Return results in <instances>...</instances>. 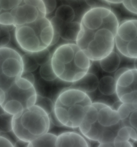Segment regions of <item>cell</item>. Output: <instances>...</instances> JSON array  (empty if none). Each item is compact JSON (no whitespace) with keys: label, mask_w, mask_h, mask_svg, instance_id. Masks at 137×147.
<instances>
[{"label":"cell","mask_w":137,"mask_h":147,"mask_svg":"<svg viewBox=\"0 0 137 147\" xmlns=\"http://www.w3.org/2000/svg\"><path fill=\"white\" fill-rule=\"evenodd\" d=\"M117 81L114 77L105 76L99 80L98 89L103 95L110 96L116 92Z\"/></svg>","instance_id":"obj_17"},{"label":"cell","mask_w":137,"mask_h":147,"mask_svg":"<svg viewBox=\"0 0 137 147\" xmlns=\"http://www.w3.org/2000/svg\"><path fill=\"white\" fill-rule=\"evenodd\" d=\"M32 54L38 65L40 66L49 62L52 56L48 48L40 52L32 53Z\"/></svg>","instance_id":"obj_24"},{"label":"cell","mask_w":137,"mask_h":147,"mask_svg":"<svg viewBox=\"0 0 137 147\" xmlns=\"http://www.w3.org/2000/svg\"><path fill=\"white\" fill-rule=\"evenodd\" d=\"M80 30V22L64 23L60 30V38L67 42H75L76 43Z\"/></svg>","instance_id":"obj_15"},{"label":"cell","mask_w":137,"mask_h":147,"mask_svg":"<svg viewBox=\"0 0 137 147\" xmlns=\"http://www.w3.org/2000/svg\"><path fill=\"white\" fill-rule=\"evenodd\" d=\"M122 127L117 111L103 102H92L80 126V133L88 140L100 144L113 143Z\"/></svg>","instance_id":"obj_2"},{"label":"cell","mask_w":137,"mask_h":147,"mask_svg":"<svg viewBox=\"0 0 137 147\" xmlns=\"http://www.w3.org/2000/svg\"><path fill=\"white\" fill-rule=\"evenodd\" d=\"M39 74L42 79L48 82H52L58 78L53 70L51 60L46 64L40 66Z\"/></svg>","instance_id":"obj_21"},{"label":"cell","mask_w":137,"mask_h":147,"mask_svg":"<svg viewBox=\"0 0 137 147\" xmlns=\"http://www.w3.org/2000/svg\"><path fill=\"white\" fill-rule=\"evenodd\" d=\"M82 134L67 131L58 135L56 147H90V142Z\"/></svg>","instance_id":"obj_13"},{"label":"cell","mask_w":137,"mask_h":147,"mask_svg":"<svg viewBox=\"0 0 137 147\" xmlns=\"http://www.w3.org/2000/svg\"><path fill=\"white\" fill-rule=\"evenodd\" d=\"M122 4L128 11L137 15V1H123Z\"/></svg>","instance_id":"obj_30"},{"label":"cell","mask_w":137,"mask_h":147,"mask_svg":"<svg viewBox=\"0 0 137 147\" xmlns=\"http://www.w3.org/2000/svg\"><path fill=\"white\" fill-rule=\"evenodd\" d=\"M109 4H119L122 3L123 1H115V0H111V1H105Z\"/></svg>","instance_id":"obj_41"},{"label":"cell","mask_w":137,"mask_h":147,"mask_svg":"<svg viewBox=\"0 0 137 147\" xmlns=\"http://www.w3.org/2000/svg\"><path fill=\"white\" fill-rule=\"evenodd\" d=\"M55 16L64 23H68L74 22L75 13L71 6L65 4L57 8L55 12Z\"/></svg>","instance_id":"obj_19"},{"label":"cell","mask_w":137,"mask_h":147,"mask_svg":"<svg viewBox=\"0 0 137 147\" xmlns=\"http://www.w3.org/2000/svg\"><path fill=\"white\" fill-rule=\"evenodd\" d=\"M99 80L95 74L88 72L81 79L72 83L68 87L79 90L88 94L98 88Z\"/></svg>","instance_id":"obj_14"},{"label":"cell","mask_w":137,"mask_h":147,"mask_svg":"<svg viewBox=\"0 0 137 147\" xmlns=\"http://www.w3.org/2000/svg\"><path fill=\"white\" fill-rule=\"evenodd\" d=\"M115 46L123 56L130 59L137 58V20H126L119 24Z\"/></svg>","instance_id":"obj_9"},{"label":"cell","mask_w":137,"mask_h":147,"mask_svg":"<svg viewBox=\"0 0 137 147\" xmlns=\"http://www.w3.org/2000/svg\"><path fill=\"white\" fill-rule=\"evenodd\" d=\"M134 68L135 69H137V58L135 59L134 61Z\"/></svg>","instance_id":"obj_42"},{"label":"cell","mask_w":137,"mask_h":147,"mask_svg":"<svg viewBox=\"0 0 137 147\" xmlns=\"http://www.w3.org/2000/svg\"><path fill=\"white\" fill-rule=\"evenodd\" d=\"M35 105L42 108L50 115L54 111V102L50 98L37 94V99Z\"/></svg>","instance_id":"obj_22"},{"label":"cell","mask_w":137,"mask_h":147,"mask_svg":"<svg viewBox=\"0 0 137 147\" xmlns=\"http://www.w3.org/2000/svg\"><path fill=\"white\" fill-rule=\"evenodd\" d=\"M54 102L58 120L64 127L72 129L79 128L92 103L88 94L69 87L61 90Z\"/></svg>","instance_id":"obj_4"},{"label":"cell","mask_w":137,"mask_h":147,"mask_svg":"<svg viewBox=\"0 0 137 147\" xmlns=\"http://www.w3.org/2000/svg\"><path fill=\"white\" fill-rule=\"evenodd\" d=\"M54 35L53 26L46 17L15 29L16 42L26 53L40 52L48 48L51 46Z\"/></svg>","instance_id":"obj_6"},{"label":"cell","mask_w":137,"mask_h":147,"mask_svg":"<svg viewBox=\"0 0 137 147\" xmlns=\"http://www.w3.org/2000/svg\"><path fill=\"white\" fill-rule=\"evenodd\" d=\"M13 116L4 111L1 107V133L6 134L13 131L12 121Z\"/></svg>","instance_id":"obj_20"},{"label":"cell","mask_w":137,"mask_h":147,"mask_svg":"<svg viewBox=\"0 0 137 147\" xmlns=\"http://www.w3.org/2000/svg\"><path fill=\"white\" fill-rule=\"evenodd\" d=\"M20 77L27 80L34 85L35 84V76L32 72H28V71H23Z\"/></svg>","instance_id":"obj_34"},{"label":"cell","mask_w":137,"mask_h":147,"mask_svg":"<svg viewBox=\"0 0 137 147\" xmlns=\"http://www.w3.org/2000/svg\"><path fill=\"white\" fill-rule=\"evenodd\" d=\"M0 25L15 26L14 18L10 11H0Z\"/></svg>","instance_id":"obj_26"},{"label":"cell","mask_w":137,"mask_h":147,"mask_svg":"<svg viewBox=\"0 0 137 147\" xmlns=\"http://www.w3.org/2000/svg\"><path fill=\"white\" fill-rule=\"evenodd\" d=\"M51 125L47 113L34 105L13 116L12 132L17 139L30 142L48 132Z\"/></svg>","instance_id":"obj_5"},{"label":"cell","mask_w":137,"mask_h":147,"mask_svg":"<svg viewBox=\"0 0 137 147\" xmlns=\"http://www.w3.org/2000/svg\"><path fill=\"white\" fill-rule=\"evenodd\" d=\"M80 24L76 43L91 61H99L113 51L119 24L110 9L90 8L83 14Z\"/></svg>","instance_id":"obj_1"},{"label":"cell","mask_w":137,"mask_h":147,"mask_svg":"<svg viewBox=\"0 0 137 147\" xmlns=\"http://www.w3.org/2000/svg\"><path fill=\"white\" fill-rule=\"evenodd\" d=\"M14 147L13 143L9 138L6 136L5 134L1 133L0 136V147Z\"/></svg>","instance_id":"obj_33"},{"label":"cell","mask_w":137,"mask_h":147,"mask_svg":"<svg viewBox=\"0 0 137 147\" xmlns=\"http://www.w3.org/2000/svg\"><path fill=\"white\" fill-rule=\"evenodd\" d=\"M114 146V147H133V144L131 142H113Z\"/></svg>","instance_id":"obj_37"},{"label":"cell","mask_w":137,"mask_h":147,"mask_svg":"<svg viewBox=\"0 0 137 147\" xmlns=\"http://www.w3.org/2000/svg\"><path fill=\"white\" fill-rule=\"evenodd\" d=\"M24 71L34 72L39 67L32 53H26L22 56Z\"/></svg>","instance_id":"obj_23"},{"label":"cell","mask_w":137,"mask_h":147,"mask_svg":"<svg viewBox=\"0 0 137 147\" xmlns=\"http://www.w3.org/2000/svg\"><path fill=\"white\" fill-rule=\"evenodd\" d=\"M86 3L90 8L98 7L109 8V4L105 1H86Z\"/></svg>","instance_id":"obj_31"},{"label":"cell","mask_w":137,"mask_h":147,"mask_svg":"<svg viewBox=\"0 0 137 147\" xmlns=\"http://www.w3.org/2000/svg\"><path fill=\"white\" fill-rule=\"evenodd\" d=\"M58 136L47 132L30 142L28 147H56Z\"/></svg>","instance_id":"obj_18"},{"label":"cell","mask_w":137,"mask_h":147,"mask_svg":"<svg viewBox=\"0 0 137 147\" xmlns=\"http://www.w3.org/2000/svg\"><path fill=\"white\" fill-rule=\"evenodd\" d=\"M131 140L130 133L126 127L122 126L118 131L113 142L130 141Z\"/></svg>","instance_id":"obj_28"},{"label":"cell","mask_w":137,"mask_h":147,"mask_svg":"<svg viewBox=\"0 0 137 147\" xmlns=\"http://www.w3.org/2000/svg\"><path fill=\"white\" fill-rule=\"evenodd\" d=\"M5 98V91L0 88V105L3 103Z\"/></svg>","instance_id":"obj_40"},{"label":"cell","mask_w":137,"mask_h":147,"mask_svg":"<svg viewBox=\"0 0 137 147\" xmlns=\"http://www.w3.org/2000/svg\"><path fill=\"white\" fill-rule=\"evenodd\" d=\"M122 125L127 127L133 141L137 142V106L123 103L117 111Z\"/></svg>","instance_id":"obj_12"},{"label":"cell","mask_w":137,"mask_h":147,"mask_svg":"<svg viewBox=\"0 0 137 147\" xmlns=\"http://www.w3.org/2000/svg\"><path fill=\"white\" fill-rule=\"evenodd\" d=\"M24 71L22 56L7 47L0 48V86L5 91Z\"/></svg>","instance_id":"obj_8"},{"label":"cell","mask_w":137,"mask_h":147,"mask_svg":"<svg viewBox=\"0 0 137 147\" xmlns=\"http://www.w3.org/2000/svg\"><path fill=\"white\" fill-rule=\"evenodd\" d=\"M51 64L58 79L73 83L88 72L91 60L76 43L62 44L52 54Z\"/></svg>","instance_id":"obj_3"},{"label":"cell","mask_w":137,"mask_h":147,"mask_svg":"<svg viewBox=\"0 0 137 147\" xmlns=\"http://www.w3.org/2000/svg\"><path fill=\"white\" fill-rule=\"evenodd\" d=\"M46 7V15L54 11L57 6L56 1H43Z\"/></svg>","instance_id":"obj_32"},{"label":"cell","mask_w":137,"mask_h":147,"mask_svg":"<svg viewBox=\"0 0 137 147\" xmlns=\"http://www.w3.org/2000/svg\"><path fill=\"white\" fill-rule=\"evenodd\" d=\"M54 29V35L51 46L55 45L60 39V32L61 27L64 22L54 16L50 20Z\"/></svg>","instance_id":"obj_25"},{"label":"cell","mask_w":137,"mask_h":147,"mask_svg":"<svg viewBox=\"0 0 137 147\" xmlns=\"http://www.w3.org/2000/svg\"><path fill=\"white\" fill-rule=\"evenodd\" d=\"M49 116L50 117L51 124L56 126L58 127H64V126L58 120L55 113H54V111L52 112V113L50 114Z\"/></svg>","instance_id":"obj_35"},{"label":"cell","mask_w":137,"mask_h":147,"mask_svg":"<svg viewBox=\"0 0 137 147\" xmlns=\"http://www.w3.org/2000/svg\"><path fill=\"white\" fill-rule=\"evenodd\" d=\"M39 2L40 0L23 1L20 5L10 10L16 28L46 18V15L42 13L38 7Z\"/></svg>","instance_id":"obj_11"},{"label":"cell","mask_w":137,"mask_h":147,"mask_svg":"<svg viewBox=\"0 0 137 147\" xmlns=\"http://www.w3.org/2000/svg\"><path fill=\"white\" fill-rule=\"evenodd\" d=\"M29 144V142L24 141L18 139V140L14 144V147H28Z\"/></svg>","instance_id":"obj_38"},{"label":"cell","mask_w":137,"mask_h":147,"mask_svg":"<svg viewBox=\"0 0 137 147\" xmlns=\"http://www.w3.org/2000/svg\"><path fill=\"white\" fill-rule=\"evenodd\" d=\"M99 62L101 68L105 72L113 73L118 69L120 65V56L117 52L113 51Z\"/></svg>","instance_id":"obj_16"},{"label":"cell","mask_w":137,"mask_h":147,"mask_svg":"<svg viewBox=\"0 0 137 147\" xmlns=\"http://www.w3.org/2000/svg\"><path fill=\"white\" fill-rule=\"evenodd\" d=\"M22 1L20 0L15 1H0V11H9L11 10L20 5Z\"/></svg>","instance_id":"obj_27"},{"label":"cell","mask_w":137,"mask_h":147,"mask_svg":"<svg viewBox=\"0 0 137 147\" xmlns=\"http://www.w3.org/2000/svg\"><path fill=\"white\" fill-rule=\"evenodd\" d=\"M5 92V98L0 105L6 113L14 115L35 105L38 94L34 85L20 76Z\"/></svg>","instance_id":"obj_7"},{"label":"cell","mask_w":137,"mask_h":147,"mask_svg":"<svg viewBox=\"0 0 137 147\" xmlns=\"http://www.w3.org/2000/svg\"><path fill=\"white\" fill-rule=\"evenodd\" d=\"M117 96L122 103L137 105V70L130 69L116 83Z\"/></svg>","instance_id":"obj_10"},{"label":"cell","mask_w":137,"mask_h":147,"mask_svg":"<svg viewBox=\"0 0 137 147\" xmlns=\"http://www.w3.org/2000/svg\"><path fill=\"white\" fill-rule=\"evenodd\" d=\"M130 69V68H127V67H122V68H118L115 72L114 76V77L116 81L123 74Z\"/></svg>","instance_id":"obj_36"},{"label":"cell","mask_w":137,"mask_h":147,"mask_svg":"<svg viewBox=\"0 0 137 147\" xmlns=\"http://www.w3.org/2000/svg\"><path fill=\"white\" fill-rule=\"evenodd\" d=\"M1 32V40H0V48L7 47L11 41V36L9 31L6 30L0 26Z\"/></svg>","instance_id":"obj_29"},{"label":"cell","mask_w":137,"mask_h":147,"mask_svg":"<svg viewBox=\"0 0 137 147\" xmlns=\"http://www.w3.org/2000/svg\"><path fill=\"white\" fill-rule=\"evenodd\" d=\"M122 103V102L119 100L118 101L115 102L111 106V107L114 110L117 111L119 109L120 107L121 106Z\"/></svg>","instance_id":"obj_39"}]
</instances>
